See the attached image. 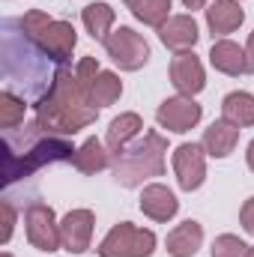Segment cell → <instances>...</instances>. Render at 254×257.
Instances as JSON below:
<instances>
[{
    "label": "cell",
    "instance_id": "cell-23",
    "mask_svg": "<svg viewBox=\"0 0 254 257\" xmlns=\"http://www.w3.org/2000/svg\"><path fill=\"white\" fill-rule=\"evenodd\" d=\"M24 114H27V102L21 96H15L12 90H3L0 93V126L3 132H12L24 123Z\"/></svg>",
    "mask_w": 254,
    "mask_h": 257
},
{
    "label": "cell",
    "instance_id": "cell-25",
    "mask_svg": "<svg viewBox=\"0 0 254 257\" xmlns=\"http://www.w3.org/2000/svg\"><path fill=\"white\" fill-rule=\"evenodd\" d=\"M251 254V245H245L236 233H221L212 239V248L209 257H248Z\"/></svg>",
    "mask_w": 254,
    "mask_h": 257
},
{
    "label": "cell",
    "instance_id": "cell-27",
    "mask_svg": "<svg viewBox=\"0 0 254 257\" xmlns=\"http://www.w3.org/2000/svg\"><path fill=\"white\" fill-rule=\"evenodd\" d=\"M239 224H242V230L254 236V197H248L245 203H242V209H239Z\"/></svg>",
    "mask_w": 254,
    "mask_h": 257
},
{
    "label": "cell",
    "instance_id": "cell-7",
    "mask_svg": "<svg viewBox=\"0 0 254 257\" xmlns=\"http://www.w3.org/2000/svg\"><path fill=\"white\" fill-rule=\"evenodd\" d=\"M24 230H27V242L36 251L54 254L57 248H63V242H60V221H57V215H54V209L48 203L33 200L27 206V212H24Z\"/></svg>",
    "mask_w": 254,
    "mask_h": 257
},
{
    "label": "cell",
    "instance_id": "cell-1",
    "mask_svg": "<svg viewBox=\"0 0 254 257\" xmlns=\"http://www.w3.org/2000/svg\"><path fill=\"white\" fill-rule=\"evenodd\" d=\"M99 60L96 57H81L75 66H57L48 90H42V96L36 99V117L33 123L39 126L42 135H54V138H72L90 123H96L99 108L93 105L90 87L93 78L99 75Z\"/></svg>",
    "mask_w": 254,
    "mask_h": 257
},
{
    "label": "cell",
    "instance_id": "cell-11",
    "mask_svg": "<svg viewBox=\"0 0 254 257\" xmlns=\"http://www.w3.org/2000/svg\"><path fill=\"white\" fill-rule=\"evenodd\" d=\"M171 84L177 87L180 96H197L203 93L206 87V72H203V63L194 51H183V54H174L171 57Z\"/></svg>",
    "mask_w": 254,
    "mask_h": 257
},
{
    "label": "cell",
    "instance_id": "cell-29",
    "mask_svg": "<svg viewBox=\"0 0 254 257\" xmlns=\"http://www.w3.org/2000/svg\"><path fill=\"white\" fill-rule=\"evenodd\" d=\"M183 6H186V9H191V12H194V9H206L209 3H206V0H183Z\"/></svg>",
    "mask_w": 254,
    "mask_h": 257
},
{
    "label": "cell",
    "instance_id": "cell-17",
    "mask_svg": "<svg viewBox=\"0 0 254 257\" xmlns=\"http://www.w3.org/2000/svg\"><path fill=\"white\" fill-rule=\"evenodd\" d=\"M200 245H203V227H200V221H194V218L177 224V227L168 233V239H165V248H168L171 257H194L200 251Z\"/></svg>",
    "mask_w": 254,
    "mask_h": 257
},
{
    "label": "cell",
    "instance_id": "cell-6",
    "mask_svg": "<svg viewBox=\"0 0 254 257\" xmlns=\"http://www.w3.org/2000/svg\"><path fill=\"white\" fill-rule=\"evenodd\" d=\"M102 45H105V54L123 72H138V69H144L150 63V45H147V39L135 27H126V24L114 27L111 36Z\"/></svg>",
    "mask_w": 254,
    "mask_h": 257
},
{
    "label": "cell",
    "instance_id": "cell-28",
    "mask_svg": "<svg viewBox=\"0 0 254 257\" xmlns=\"http://www.w3.org/2000/svg\"><path fill=\"white\" fill-rule=\"evenodd\" d=\"M245 75H254V30L248 33V42H245Z\"/></svg>",
    "mask_w": 254,
    "mask_h": 257
},
{
    "label": "cell",
    "instance_id": "cell-13",
    "mask_svg": "<svg viewBox=\"0 0 254 257\" xmlns=\"http://www.w3.org/2000/svg\"><path fill=\"white\" fill-rule=\"evenodd\" d=\"M159 39L168 51L174 54H183V51H194L197 39H200V30H197V21L191 15H171L162 27H159Z\"/></svg>",
    "mask_w": 254,
    "mask_h": 257
},
{
    "label": "cell",
    "instance_id": "cell-14",
    "mask_svg": "<svg viewBox=\"0 0 254 257\" xmlns=\"http://www.w3.org/2000/svg\"><path fill=\"white\" fill-rule=\"evenodd\" d=\"M242 21H245V9L239 6V0H212L206 6V27L212 39H224L227 33L239 30Z\"/></svg>",
    "mask_w": 254,
    "mask_h": 257
},
{
    "label": "cell",
    "instance_id": "cell-16",
    "mask_svg": "<svg viewBox=\"0 0 254 257\" xmlns=\"http://www.w3.org/2000/svg\"><path fill=\"white\" fill-rule=\"evenodd\" d=\"M239 132L242 128H236L233 123H227V120H215V123H209V128L203 132V150H206V156L209 159H227L233 150H236V144H239Z\"/></svg>",
    "mask_w": 254,
    "mask_h": 257
},
{
    "label": "cell",
    "instance_id": "cell-21",
    "mask_svg": "<svg viewBox=\"0 0 254 257\" xmlns=\"http://www.w3.org/2000/svg\"><path fill=\"white\" fill-rule=\"evenodd\" d=\"M221 120L233 123L236 128L254 126V96L245 90H233L221 99Z\"/></svg>",
    "mask_w": 254,
    "mask_h": 257
},
{
    "label": "cell",
    "instance_id": "cell-22",
    "mask_svg": "<svg viewBox=\"0 0 254 257\" xmlns=\"http://www.w3.org/2000/svg\"><path fill=\"white\" fill-rule=\"evenodd\" d=\"M90 96H93V105H96V108H108V105H114V102L123 96V81H120V75L102 69V72L93 78Z\"/></svg>",
    "mask_w": 254,
    "mask_h": 257
},
{
    "label": "cell",
    "instance_id": "cell-19",
    "mask_svg": "<svg viewBox=\"0 0 254 257\" xmlns=\"http://www.w3.org/2000/svg\"><path fill=\"white\" fill-rule=\"evenodd\" d=\"M111 150L105 147V141H99V138H87L81 147H78V153H75V159H72V165L81 171V174H99V171H108L111 168Z\"/></svg>",
    "mask_w": 254,
    "mask_h": 257
},
{
    "label": "cell",
    "instance_id": "cell-18",
    "mask_svg": "<svg viewBox=\"0 0 254 257\" xmlns=\"http://www.w3.org/2000/svg\"><path fill=\"white\" fill-rule=\"evenodd\" d=\"M141 132H144V120H141V114L126 111V114H120V117L111 120V126H108V132H105V147H108L111 156H114V153L126 150L132 141H138Z\"/></svg>",
    "mask_w": 254,
    "mask_h": 257
},
{
    "label": "cell",
    "instance_id": "cell-26",
    "mask_svg": "<svg viewBox=\"0 0 254 257\" xmlns=\"http://www.w3.org/2000/svg\"><path fill=\"white\" fill-rule=\"evenodd\" d=\"M0 212H3V233H0V242L6 245V242L12 239V230H15V218H18V215H15V206H12L9 200L0 203Z\"/></svg>",
    "mask_w": 254,
    "mask_h": 257
},
{
    "label": "cell",
    "instance_id": "cell-24",
    "mask_svg": "<svg viewBox=\"0 0 254 257\" xmlns=\"http://www.w3.org/2000/svg\"><path fill=\"white\" fill-rule=\"evenodd\" d=\"M135 18L141 21V24H147V27H162L168 18H171V0H147L138 12H135Z\"/></svg>",
    "mask_w": 254,
    "mask_h": 257
},
{
    "label": "cell",
    "instance_id": "cell-10",
    "mask_svg": "<svg viewBox=\"0 0 254 257\" xmlns=\"http://www.w3.org/2000/svg\"><path fill=\"white\" fill-rule=\"evenodd\" d=\"M96 215L93 209H69L60 218V242L69 254H84L93 242Z\"/></svg>",
    "mask_w": 254,
    "mask_h": 257
},
{
    "label": "cell",
    "instance_id": "cell-5",
    "mask_svg": "<svg viewBox=\"0 0 254 257\" xmlns=\"http://www.w3.org/2000/svg\"><path fill=\"white\" fill-rule=\"evenodd\" d=\"M159 239L150 227H138L132 221H120L114 224L105 239L99 242V257H150L156 251Z\"/></svg>",
    "mask_w": 254,
    "mask_h": 257
},
{
    "label": "cell",
    "instance_id": "cell-33",
    "mask_svg": "<svg viewBox=\"0 0 254 257\" xmlns=\"http://www.w3.org/2000/svg\"><path fill=\"white\" fill-rule=\"evenodd\" d=\"M248 257H254V245H251V254H248Z\"/></svg>",
    "mask_w": 254,
    "mask_h": 257
},
{
    "label": "cell",
    "instance_id": "cell-32",
    "mask_svg": "<svg viewBox=\"0 0 254 257\" xmlns=\"http://www.w3.org/2000/svg\"><path fill=\"white\" fill-rule=\"evenodd\" d=\"M0 257H12V251H3V254H0Z\"/></svg>",
    "mask_w": 254,
    "mask_h": 257
},
{
    "label": "cell",
    "instance_id": "cell-12",
    "mask_svg": "<svg viewBox=\"0 0 254 257\" xmlns=\"http://www.w3.org/2000/svg\"><path fill=\"white\" fill-rule=\"evenodd\" d=\"M138 206H141V212H144L150 221H159V224L171 221V218L180 212V200H177V194L171 192L168 186H162V183H150V186H144V189H141V200H138Z\"/></svg>",
    "mask_w": 254,
    "mask_h": 257
},
{
    "label": "cell",
    "instance_id": "cell-8",
    "mask_svg": "<svg viewBox=\"0 0 254 257\" xmlns=\"http://www.w3.org/2000/svg\"><path fill=\"white\" fill-rule=\"evenodd\" d=\"M171 165L177 174V186L183 192H197L206 183V150H203V144H194V141L180 144L171 156Z\"/></svg>",
    "mask_w": 254,
    "mask_h": 257
},
{
    "label": "cell",
    "instance_id": "cell-4",
    "mask_svg": "<svg viewBox=\"0 0 254 257\" xmlns=\"http://www.w3.org/2000/svg\"><path fill=\"white\" fill-rule=\"evenodd\" d=\"M15 24L21 27V36H24L30 45L39 48V54H45L54 66H69L72 51H75V45H78V30H75V24L60 21V18H51V15H45L42 9L24 12Z\"/></svg>",
    "mask_w": 254,
    "mask_h": 257
},
{
    "label": "cell",
    "instance_id": "cell-30",
    "mask_svg": "<svg viewBox=\"0 0 254 257\" xmlns=\"http://www.w3.org/2000/svg\"><path fill=\"white\" fill-rule=\"evenodd\" d=\"M245 165H248V171L254 174V141L245 147Z\"/></svg>",
    "mask_w": 254,
    "mask_h": 257
},
{
    "label": "cell",
    "instance_id": "cell-15",
    "mask_svg": "<svg viewBox=\"0 0 254 257\" xmlns=\"http://www.w3.org/2000/svg\"><path fill=\"white\" fill-rule=\"evenodd\" d=\"M209 66L227 78L245 75V48H239L233 39H215L209 48Z\"/></svg>",
    "mask_w": 254,
    "mask_h": 257
},
{
    "label": "cell",
    "instance_id": "cell-31",
    "mask_svg": "<svg viewBox=\"0 0 254 257\" xmlns=\"http://www.w3.org/2000/svg\"><path fill=\"white\" fill-rule=\"evenodd\" d=\"M123 3H126V9H129V12L135 15V12H138V9H141V6H144L147 0H123Z\"/></svg>",
    "mask_w": 254,
    "mask_h": 257
},
{
    "label": "cell",
    "instance_id": "cell-20",
    "mask_svg": "<svg viewBox=\"0 0 254 257\" xmlns=\"http://www.w3.org/2000/svg\"><path fill=\"white\" fill-rule=\"evenodd\" d=\"M114 21H117V12L108 6V3H87L84 9H81V24H84V30L96 39V42H105L108 36H111V30H114Z\"/></svg>",
    "mask_w": 254,
    "mask_h": 257
},
{
    "label": "cell",
    "instance_id": "cell-2",
    "mask_svg": "<svg viewBox=\"0 0 254 257\" xmlns=\"http://www.w3.org/2000/svg\"><path fill=\"white\" fill-rule=\"evenodd\" d=\"M0 165H3V186H12L24 177H30L33 171H39L42 165L51 162H72L75 159V147L66 138H54V135H42L36 123H30L24 132L21 150L9 147L0 141Z\"/></svg>",
    "mask_w": 254,
    "mask_h": 257
},
{
    "label": "cell",
    "instance_id": "cell-9",
    "mask_svg": "<svg viewBox=\"0 0 254 257\" xmlns=\"http://www.w3.org/2000/svg\"><path fill=\"white\" fill-rule=\"evenodd\" d=\"M200 117H203V108L191 99V96H171V99H165L162 105H159V111H156V123L165 128V132H171V135H186L191 128L200 123Z\"/></svg>",
    "mask_w": 254,
    "mask_h": 257
},
{
    "label": "cell",
    "instance_id": "cell-3",
    "mask_svg": "<svg viewBox=\"0 0 254 257\" xmlns=\"http://www.w3.org/2000/svg\"><path fill=\"white\" fill-rule=\"evenodd\" d=\"M165 156H168V141L162 132H144V138L132 141L126 150L114 153L111 159V174L123 189H138L153 177L165 174Z\"/></svg>",
    "mask_w": 254,
    "mask_h": 257
}]
</instances>
